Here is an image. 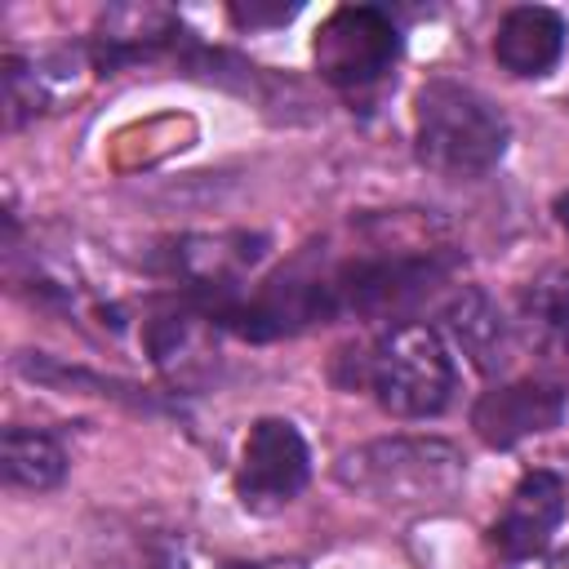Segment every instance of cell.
Segmentation results:
<instances>
[{
  "label": "cell",
  "instance_id": "cell-3",
  "mask_svg": "<svg viewBox=\"0 0 569 569\" xmlns=\"http://www.w3.org/2000/svg\"><path fill=\"white\" fill-rule=\"evenodd\" d=\"M511 142L507 116L471 84L431 76L413 93V151L440 178H485Z\"/></svg>",
  "mask_w": 569,
  "mask_h": 569
},
{
  "label": "cell",
  "instance_id": "cell-6",
  "mask_svg": "<svg viewBox=\"0 0 569 569\" xmlns=\"http://www.w3.org/2000/svg\"><path fill=\"white\" fill-rule=\"evenodd\" d=\"M569 413V391L560 382H542V378H520V382H502L493 391H485L471 405V431L489 445V449H511L529 436L556 431Z\"/></svg>",
  "mask_w": 569,
  "mask_h": 569
},
{
  "label": "cell",
  "instance_id": "cell-9",
  "mask_svg": "<svg viewBox=\"0 0 569 569\" xmlns=\"http://www.w3.org/2000/svg\"><path fill=\"white\" fill-rule=\"evenodd\" d=\"M445 333L462 347V356L480 369V373H502L511 360V325L502 320L498 302L476 289V284H458V293L445 302L440 311Z\"/></svg>",
  "mask_w": 569,
  "mask_h": 569
},
{
  "label": "cell",
  "instance_id": "cell-14",
  "mask_svg": "<svg viewBox=\"0 0 569 569\" xmlns=\"http://www.w3.org/2000/svg\"><path fill=\"white\" fill-rule=\"evenodd\" d=\"M222 569H302L298 560H231Z\"/></svg>",
  "mask_w": 569,
  "mask_h": 569
},
{
  "label": "cell",
  "instance_id": "cell-8",
  "mask_svg": "<svg viewBox=\"0 0 569 569\" xmlns=\"http://www.w3.org/2000/svg\"><path fill=\"white\" fill-rule=\"evenodd\" d=\"M565 53V18L547 4H516L502 13L493 36V58L520 80L547 76Z\"/></svg>",
  "mask_w": 569,
  "mask_h": 569
},
{
  "label": "cell",
  "instance_id": "cell-10",
  "mask_svg": "<svg viewBox=\"0 0 569 569\" xmlns=\"http://www.w3.org/2000/svg\"><path fill=\"white\" fill-rule=\"evenodd\" d=\"M0 471H4V485L44 493V489L62 485V476H67V449L49 431L9 427L4 440H0Z\"/></svg>",
  "mask_w": 569,
  "mask_h": 569
},
{
  "label": "cell",
  "instance_id": "cell-7",
  "mask_svg": "<svg viewBox=\"0 0 569 569\" xmlns=\"http://www.w3.org/2000/svg\"><path fill=\"white\" fill-rule=\"evenodd\" d=\"M565 507H569V493L556 471H542V467L525 471L520 485L511 489L502 516L493 520L489 542L498 547L502 560H529V556L547 551V542L556 538V529L565 520Z\"/></svg>",
  "mask_w": 569,
  "mask_h": 569
},
{
  "label": "cell",
  "instance_id": "cell-1",
  "mask_svg": "<svg viewBox=\"0 0 569 569\" xmlns=\"http://www.w3.org/2000/svg\"><path fill=\"white\" fill-rule=\"evenodd\" d=\"M351 365L342 387H365L391 418H436L458 391V365L436 325L400 320L369 347L342 351Z\"/></svg>",
  "mask_w": 569,
  "mask_h": 569
},
{
  "label": "cell",
  "instance_id": "cell-11",
  "mask_svg": "<svg viewBox=\"0 0 569 569\" xmlns=\"http://www.w3.org/2000/svg\"><path fill=\"white\" fill-rule=\"evenodd\" d=\"M520 316L538 347L569 356V267L556 262L538 271L520 293Z\"/></svg>",
  "mask_w": 569,
  "mask_h": 569
},
{
  "label": "cell",
  "instance_id": "cell-2",
  "mask_svg": "<svg viewBox=\"0 0 569 569\" xmlns=\"http://www.w3.org/2000/svg\"><path fill=\"white\" fill-rule=\"evenodd\" d=\"M333 476L391 511H445L467 485V458L440 436H382L338 458Z\"/></svg>",
  "mask_w": 569,
  "mask_h": 569
},
{
  "label": "cell",
  "instance_id": "cell-12",
  "mask_svg": "<svg viewBox=\"0 0 569 569\" xmlns=\"http://www.w3.org/2000/svg\"><path fill=\"white\" fill-rule=\"evenodd\" d=\"M4 71V124L9 129H18L27 116H36L40 107V80H36V67H27L18 53H4V62H0Z\"/></svg>",
  "mask_w": 569,
  "mask_h": 569
},
{
  "label": "cell",
  "instance_id": "cell-5",
  "mask_svg": "<svg viewBox=\"0 0 569 569\" xmlns=\"http://www.w3.org/2000/svg\"><path fill=\"white\" fill-rule=\"evenodd\" d=\"M311 480V449L289 418H258L236 467V498L244 511L271 516L289 507Z\"/></svg>",
  "mask_w": 569,
  "mask_h": 569
},
{
  "label": "cell",
  "instance_id": "cell-4",
  "mask_svg": "<svg viewBox=\"0 0 569 569\" xmlns=\"http://www.w3.org/2000/svg\"><path fill=\"white\" fill-rule=\"evenodd\" d=\"M311 58L325 84L369 102L400 62V27L378 4H338L311 40Z\"/></svg>",
  "mask_w": 569,
  "mask_h": 569
},
{
  "label": "cell",
  "instance_id": "cell-13",
  "mask_svg": "<svg viewBox=\"0 0 569 569\" xmlns=\"http://www.w3.org/2000/svg\"><path fill=\"white\" fill-rule=\"evenodd\" d=\"M231 13V22L236 27H280V22H289L293 13H298V4H276V9H262V4H231L227 9Z\"/></svg>",
  "mask_w": 569,
  "mask_h": 569
},
{
  "label": "cell",
  "instance_id": "cell-15",
  "mask_svg": "<svg viewBox=\"0 0 569 569\" xmlns=\"http://www.w3.org/2000/svg\"><path fill=\"white\" fill-rule=\"evenodd\" d=\"M556 218H560V227L569 231V196H560V200H556Z\"/></svg>",
  "mask_w": 569,
  "mask_h": 569
}]
</instances>
